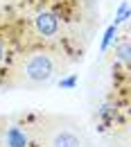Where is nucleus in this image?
Segmentation results:
<instances>
[{"label":"nucleus","mask_w":131,"mask_h":147,"mask_svg":"<svg viewBox=\"0 0 131 147\" xmlns=\"http://www.w3.org/2000/svg\"><path fill=\"white\" fill-rule=\"evenodd\" d=\"M23 75L30 84H45L52 79L54 75V61L50 52H32L27 57L25 66H23Z\"/></svg>","instance_id":"f257e3e1"},{"label":"nucleus","mask_w":131,"mask_h":147,"mask_svg":"<svg viewBox=\"0 0 131 147\" xmlns=\"http://www.w3.org/2000/svg\"><path fill=\"white\" fill-rule=\"evenodd\" d=\"M45 147H88V143L81 136V131L66 127V125H59L50 131V138H48Z\"/></svg>","instance_id":"f03ea898"},{"label":"nucleus","mask_w":131,"mask_h":147,"mask_svg":"<svg viewBox=\"0 0 131 147\" xmlns=\"http://www.w3.org/2000/svg\"><path fill=\"white\" fill-rule=\"evenodd\" d=\"M34 27H36V32L43 38H54L59 34L61 25H59L56 14H52V11H38L36 18H34Z\"/></svg>","instance_id":"7ed1b4c3"},{"label":"nucleus","mask_w":131,"mask_h":147,"mask_svg":"<svg viewBox=\"0 0 131 147\" xmlns=\"http://www.w3.org/2000/svg\"><path fill=\"white\" fill-rule=\"evenodd\" d=\"M2 145L5 147H30V136L18 125H9L2 131Z\"/></svg>","instance_id":"20e7f679"},{"label":"nucleus","mask_w":131,"mask_h":147,"mask_svg":"<svg viewBox=\"0 0 131 147\" xmlns=\"http://www.w3.org/2000/svg\"><path fill=\"white\" fill-rule=\"evenodd\" d=\"M115 36H118V25H113V23H111V25L104 30V36H102V43H99L102 52H106V50H109V45L115 41Z\"/></svg>","instance_id":"39448f33"},{"label":"nucleus","mask_w":131,"mask_h":147,"mask_svg":"<svg viewBox=\"0 0 131 147\" xmlns=\"http://www.w3.org/2000/svg\"><path fill=\"white\" fill-rule=\"evenodd\" d=\"M115 55H118V59H120L124 66H129V41L118 43V45H115Z\"/></svg>","instance_id":"423d86ee"},{"label":"nucleus","mask_w":131,"mask_h":147,"mask_svg":"<svg viewBox=\"0 0 131 147\" xmlns=\"http://www.w3.org/2000/svg\"><path fill=\"white\" fill-rule=\"evenodd\" d=\"M127 20H129V2H120L118 14H115V23H113V25H120V23H127Z\"/></svg>","instance_id":"0eeeda50"},{"label":"nucleus","mask_w":131,"mask_h":147,"mask_svg":"<svg viewBox=\"0 0 131 147\" xmlns=\"http://www.w3.org/2000/svg\"><path fill=\"white\" fill-rule=\"evenodd\" d=\"M77 82H79L77 75H68V77L59 79V88H61V91H73V88L77 86Z\"/></svg>","instance_id":"6e6552de"},{"label":"nucleus","mask_w":131,"mask_h":147,"mask_svg":"<svg viewBox=\"0 0 131 147\" xmlns=\"http://www.w3.org/2000/svg\"><path fill=\"white\" fill-rule=\"evenodd\" d=\"M5 59V45H2V41H0V61Z\"/></svg>","instance_id":"1a4fd4ad"}]
</instances>
